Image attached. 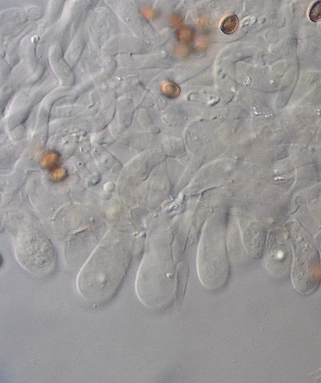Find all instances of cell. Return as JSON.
Listing matches in <instances>:
<instances>
[{
    "label": "cell",
    "mask_w": 321,
    "mask_h": 383,
    "mask_svg": "<svg viewBox=\"0 0 321 383\" xmlns=\"http://www.w3.org/2000/svg\"><path fill=\"white\" fill-rule=\"evenodd\" d=\"M239 21L238 17L235 15L226 17L221 25V30L223 34L231 35L237 30Z\"/></svg>",
    "instance_id": "6da1fadb"
},
{
    "label": "cell",
    "mask_w": 321,
    "mask_h": 383,
    "mask_svg": "<svg viewBox=\"0 0 321 383\" xmlns=\"http://www.w3.org/2000/svg\"><path fill=\"white\" fill-rule=\"evenodd\" d=\"M310 19L314 22H317L321 19V1L316 2L311 8L309 13Z\"/></svg>",
    "instance_id": "7a4b0ae2"
}]
</instances>
